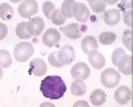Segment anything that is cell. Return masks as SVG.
I'll use <instances>...</instances> for the list:
<instances>
[{"label": "cell", "instance_id": "ac0fdd59", "mask_svg": "<svg viewBox=\"0 0 133 107\" xmlns=\"http://www.w3.org/2000/svg\"><path fill=\"white\" fill-rule=\"evenodd\" d=\"M107 100V95L103 90H95L91 94V103L95 106H101Z\"/></svg>", "mask_w": 133, "mask_h": 107}, {"label": "cell", "instance_id": "7402d4cb", "mask_svg": "<svg viewBox=\"0 0 133 107\" xmlns=\"http://www.w3.org/2000/svg\"><path fill=\"white\" fill-rule=\"evenodd\" d=\"M14 16V9L8 3H2L0 4V19L3 20H9Z\"/></svg>", "mask_w": 133, "mask_h": 107}, {"label": "cell", "instance_id": "ba28073f", "mask_svg": "<svg viewBox=\"0 0 133 107\" xmlns=\"http://www.w3.org/2000/svg\"><path fill=\"white\" fill-rule=\"evenodd\" d=\"M60 41V32L55 28H49L44 32L43 35V43L45 44L47 47H53V46H57Z\"/></svg>", "mask_w": 133, "mask_h": 107}, {"label": "cell", "instance_id": "9a60e30c", "mask_svg": "<svg viewBox=\"0 0 133 107\" xmlns=\"http://www.w3.org/2000/svg\"><path fill=\"white\" fill-rule=\"evenodd\" d=\"M104 21L108 26H116L120 21V11L110 8L104 14Z\"/></svg>", "mask_w": 133, "mask_h": 107}, {"label": "cell", "instance_id": "484cf974", "mask_svg": "<svg viewBox=\"0 0 133 107\" xmlns=\"http://www.w3.org/2000/svg\"><path fill=\"white\" fill-rule=\"evenodd\" d=\"M125 55H127V54H125V51L123 48H116L113 51V54H112V63L115 64V66H117Z\"/></svg>", "mask_w": 133, "mask_h": 107}, {"label": "cell", "instance_id": "5b68a950", "mask_svg": "<svg viewBox=\"0 0 133 107\" xmlns=\"http://www.w3.org/2000/svg\"><path fill=\"white\" fill-rule=\"evenodd\" d=\"M71 75L75 80H87L91 75V70L88 67V64L84 62H79L73 64V67L71 70Z\"/></svg>", "mask_w": 133, "mask_h": 107}, {"label": "cell", "instance_id": "3957f363", "mask_svg": "<svg viewBox=\"0 0 133 107\" xmlns=\"http://www.w3.org/2000/svg\"><path fill=\"white\" fill-rule=\"evenodd\" d=\"M56 58L59 60V63L61 66H66V64H71L75 62V58H76V51L72 46H63L57 52H56Z\"/></svg>", "mask_w": 133, "mask_h": 107}, {"label": "cell", "instance_id": "83f0119b", "mask_svg": "<svg viewBox=\"0 0 133 107\" xmlns=\"http://www.w3.org/2000/svg\"><path fill=\"white\" fill-rule=\"evenodd\" d=\"M53 11H55V5H53V3H51V2H45V3L43 4V12H44V15H45V17L51 19V16H52V14H53Z\"/></svg>", "mask_w": 133, "mask_h": 107}, {"label": "cell", "instance_id": "277c9868", "mask_svg": "<svg viewBox=\"0 0 133 107\" xmlns=\"http://www.w3.org/2000/svg\"><path fill=\"white\" fill-rule=\"evenodd\" d=\"M120 79H121L120 72L116 71L115 68H107L101 74V83H103V86H105L108 88L116 87L120 82Z\"/></svg>", "mask_w": 133, "mask_h": 107}, {"label": "cell", "instance_id": "1f68e13d", "mask_svg": "<svg viewBox=\"0 0 133 107\" xmlns=\"http://www.w3.org/2000/svg\"><path fill=\"white\" fill-rule=\"evenodd\" d=\"M73 107H89V104H88L85 100H77V102L73 104Z\"/></svg>", "mask_w": 133, "mask_h": 107}, {"label": "cell", "instance_id": "f546056e", "mask_svg": "<svg viewBox=\"0 0 133 107\" xmlns=\"http://www.w3.org/2000/svg\"><path fill=\"white\" fill-rule=\"evenodd\" d=\"M124 23L128 27H132L133 26V21H132V9L125 11V14H124Z\"/></svg>", "mask_w": 133, "mask_h": 107}, {"label": "cell", "instance_id": "7a4b0ae2", "mask_svg": "<svg viewBox=\"0 0 133 107\" xmlns=\"http://www.w3.org/2000/svg\"><path fill=\"white\" fill-rule=\"evenodd\" d=\"M33 51H35V48H33L32 43L29 41H23V43H19V44H16L15 50H14V56L17 62L20 63H24L27 62L28 59H31V56L33 55Z\"/></svg>", "mask_w": 133, "mask_h": 107}, {"label": "cell", "instance_id": "4316f807", "mask_svg": "<svg viewBox=\"0 0 133 107\" xmlns=\"http://www.w3.org/2000/svg\"><path fill=\"white\" fill-rule=\"evenodd\" d=\"M132 29H127V31H124V35H123V43H124V46L129 50V51H132Z\"/></svg>", "mask_w": 133, "mask_h": 107}, {"label": "cell", "instance_id": "44dd1931", "mask_svg": "<svg viewBox=\"0 0 133 107\" xmlns=\"http://www.w3.org/2000/svg\"><path fill=\"white\" fill-rule=\"evenodd\" d=\"M16 36L20 38V39H29L31 38V34L28 31V23L27 21H21V23H19L16 26Z\"/></svg>", "mask_w": 133, "mask_h": 107}, {"label": "cell", "instance_id": "836d02e7", "mask_svg": "<svg viewBox=\"0 0 133 107\" xmlns=\"http://www.w3.org/2000/svg\"><path fill=\"white\" fill-rule=\"evenodd\" d=\"M120 7H121V8H130V7H132V3H130V2L121 3V4H120Z\"/></svg>", "mask_w": 133, "mask_h": 107}, {"label": "cell", "instance_id": "4dcf8cb0", "mask_svg": "<svg viewBox=\"0 0 133 107\" xmlns=\"http://www.w3.org/2000/svg\"><path fill=\"white\" fill-rule=\"evenodd\" d=\"M7 34H8V28H7V26H5L4 23H0V40L4 39V38L7 36Z\"/></svg>", "mask_w": 133, "mask_h": 107}, {"label": "cell", "instance_id": "9c48e42d", "mask_svg": "<svg viewBox=\"0 0 133 107\" xmlns=\"http://www.w3.org/2000/svg\"><path fill=\"white\" fill-rule=\"evenodd\" d=\"M29 72L35 76H43L47 72V64L43 59L40 58H35L32 59L31 64H29Z\"/></svg>", "mask_w": 133, "mask_h": 107}, {"label": "cell", "instance_id": "e575fe53", "mask_svg": "<svg viewBox=\"0 0 133 107\" xmlns=\"http://www.w3.org/2000/svg\"><path fill=\"white\" fill-rule=\"evenodd\" d=\"M3 78V68H0V79Z\"/></svg>", "mask_w": 133, "mask_h": 107}, {"label": "cell", "instance_id": "5bb4252c", "mask_svg": "<svg viewBox=\"0 0 133 107\" xmlns=\"http://www.w3.org/2000/svg\"><path fill=\"white\" fill-rule=\"evenodd\" d=\"M98 48V41L93 36H85L81 41V50L84 54H91L93 51H97Z\"/></svg>", "mask_w": 133, "mask_h": 107}, {"label": "cell", "instance_id": "30bf717a", "mask_svg": "<svg viewBox=\"0 0 133 107\" xmlns=\"http://www.w3.org/2000/svg\"><path fill=\"white\" fill-rule=\"evenodd\" d=\"M73 16L79 23H85L89 19V11H88L87 5L84 3H75L73 7Z\"/></svg>", "mask_w": 133, "mask_h": 107}, {"label": "cell", "instance_id": "7c38bea8", "mask_svg": "<svg viewBox=\"0 0 133 107\" xmlns=\"http://www.w3.org/2000/svg\"><path fill=\"white\" fill-rule=\"evenodd\" d=\"M27 23H28V31L31 36H39L44 29V21L41 17H33Z\"/></svg>", "mask_w": 133, "mask_h": 107}, {"label": "cell", "instance_id": "6da1fadb", "mask_svg": "<svg viewBox=\"0 0 133 107\" xmlns=\"http://www.w3.org/2000/svg\"><path fill=\"white\" fill-rule=\"evenodd\" d=\"M41 94L49 99H60L66 91L65 82L59 75H49L43 79L40 84Z\"/></svg>", "mask_w": 133, "mask_h": 107}, {"label": "cell", "instance_id": "d6986e66", "mask_svg": "<svg viewBox=\"0 0 133 107\" xmlns=\"http://www.w3.org/2000/svg\"><path fill=\"white\" fill-rule=\"evenodd\" d=\"M116 40V34L115 32H110V31H107V32H101L98 36V44L101 43L104 46H110L113 44Z\"/></svg>", "mask_w": 133, "mask_h": 107}, {"label": "cell", "instance_id": "8fae6325", "mask_svg": "<svg viewBox=\"0 0 133 107\" xmlns=\"http://www.w3.org/2000/svg\"><path fill=\"white\" fill-rule=\"evenodd\" d=\"M115 99L118 104H127L132 99V91L128 86H120L115 92Z\"/></svg>", "mask_w": 133, "mask_h": 107}, {"label": "cell", "instance_id": "f1b7e54d", "mask_svg": "<svg viewBox=\"0 0 133 107\" xmlns=\"http://www.w3.org/2000/svg\"><path fill=\"white\" fill-rule=\"evenodd\" d=\"M48 60H49V64H52V66L55 68H61L63 66L59 63L57 58H56V52H51L49 55H48Z\"/></svg>", "mask_w": 133, "mask_h": 107}, {"label": "cell", "instance_id": "8992f818", "mask_svg": "<svg viewBox=\"0 0 133 107\" xmlns=\"http://www.w3.org/2000/svg\"><path fill=\"white\" fill-rule=\"evenodd\" d=\"M37 9H39V7H37V3L35 0H25V2L20 3L19 8H17L19 15L21 17H25V19L31 17L32 15H35L37 12Z\"/></svg>", "mask_w": 133, "mask_h": 107}, {"label": "cell", "instance_id": "52a82bcc", "mask_svg": "<svg viewBox=\"0 0 133 107\" xmlns=\"http://www.w3.org/2000/svg\"><path fill=\"white\" fill-rule=\"evenodd\" d=\"M84 29H87V27L80 26L79 23H69L61 27V32H64V35L68 36L69 39H79Z\"/></svg>", "mask_w": 133, "mask_h": 107}, {"label": "cell", "instance_id": "ffe728a7", "mask_svg": "<svg viewBox=\"0 0 133 107\" xmlns=\"http://www.w3.org/2000/svg\"><path fill=\"white\" fill-rule=\"evenodd\" d=\"M75 0H65V2L61 4V14L65 19L68 17H73V7H75Z\"/></svg>", "mask_w": 133, "mask_h": 107}, {"label": "cell", "instance_id": "603a6c76", "mask_svg": "<svg viewBox=\"0 0 133 107\" xmlns=\"http://www.w3.org/2000/svg\"><path fill=\"white\" fill-rule=\"evenodd\" d=\"M12 64L11 54L7 50H0V68H7Z\"/></svg>", "mask_w": 133, "mask_h": 107}, {"label": "cell", "instance_id": "d4e9b609", "mask_svg": "<svg viewBox=\"0 0 133 107\" xmlns=\"http://www.w3.org/2000/svg\"><path fill=\"white\" fill-rule=\"evenodd\" d=\"M51 20H52V23L56 24V26H64L65 17L63 16V14H61L60 9H56V8H55L53 14H52V16H51Z\"/></svg>", "mask_w": 133, "mask_h": 107}, {"label": "cell", "instance_id": "e0dca14e", "mask_svg": "<svg viewBox=\"0 0 133 107\" xmlns=\"http://www.w3.org/2000/svg\"><path fill=\"white\" fill-rule=\"evenodd\" d=\"M87 91V86L83 80H73L71 84V92L75 96H81Z\"/></svg>", "mask_w": 133, "mask_h": 107}, {"label": "cell", "instance_id": "d6a6232c", "mask_svg": "<svg viewBox=\"0 0 133 107\" xmlns=\"http://www.w3.org/2000/svg\"><path fill=\"white\" fill-rule=\"evenodd\" d=\"M40 107H56L53 103H51V102H44V103H41L40 104Z\"/></svg>", "mask_w": 133, "mask_h": 107}, {"label": "cell", "instance_id": "cb8c5ba5", "mask_svg": "<svg viewBox=\"0 0 133 107\" xmlns=\"http://www.w3.org/2000/svg\"><path fill=\"white\" fill-rule=\"evenodd\" d=\"M89 5L95 14H101L105 11V2L104 0H89Z\"/></svg>", "mask_w": 133, "mask_h": 107}, {"label": "cell", "instance_id": "4fadbf2b", "mask_svg": "<svg viewBox=\"0 0 133 107\" xmlns=\"http://www.w3.org/2000/svg\"><path fill=\"white\" fill-rule=\"evenodd\" d=\"M88 60L92 64V67H95L96 70H100L105 66V58L98 51H93L91 54H88Z\"/></svg>", "mask_w": 133, "mask_h": 107}, {"label": "cell", "instance_id": "2e32d148", "mask_svg": "<svg viewBox=\"0 0 133 107\" xmlns=\"http://www.w3.org/2000/svg\"><path fill=\"white\" fill-rule=\"evenodd\" d=\"M117 67L120 70L121 74L124 75H132V56L130 55H125L123 59H121V62L117 64Z\"/></svg>", "mask_w": 133, "mask_h": 107}]
</instances>
